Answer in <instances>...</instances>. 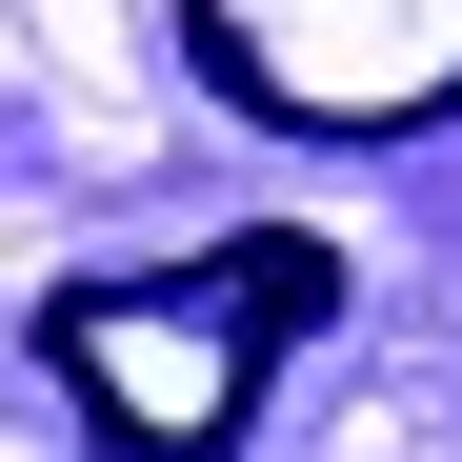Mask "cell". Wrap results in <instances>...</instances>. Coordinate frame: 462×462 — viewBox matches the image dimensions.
<instances>
[{
    "label": "cell",
    "instance_id": "1",
    "mask_svg": "<svg viewBox=\"0 0 462 462\" xmlns=\"http://www.w3.org/2000/svg\"><path fill=\"white\" fill-rule=\"evenodd\" d=\"M322 301H342V242H201L162 282H60L41 301V362L81 382V422L121 462H221Z\"/></svg>",
    "mask_w": 462,
    "mask_h": 462
},
{
    "label": "cell",
    "instance_id": "2",
    "mask_svg": "<svg viewBox=\"0 0 462 462\" xmlns=\"http://www.w3.org/2000/svg\"><path fill=\"white\" fill-rule=\"evenodd\" d=\"M181 41L282 141H422V121H462V0H181Z\"/></svg>",
    "mask_w": 462,
    "mask_h": 462
}]
</instances>
